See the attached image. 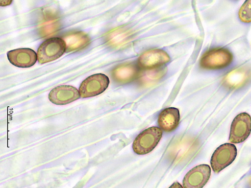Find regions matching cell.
I'll list each match as a JSON object with an SVG mask.
<instances>
[{"instance_id":"cell-1","label":"cell","mask_w":251,"mask_h":188,"mask_svg":"<svg viewBox=\"0 0 251 188\" xmlns=\"http://www.w3.org/2000/svg\"><path fill=\"white\" fill-rule=\"evenodd\" d=\"M67 50L65 41L59 37H53L45 41L37 50L39 64L43 65L55 60L64 54Z\"/></svg>"},{"instance_id":"cell-2","label":"cell","mask_w":251,"mask_h":188,"mask_svg":"<svg viewBox=\"0 0 251 188\" xmlns=\"http://www.w3.org/2000/svg\"><path fill=\"white\" fill-rule=\"evenodd\" d=\"M163 132L157 127H152L141 132L134 140L132 148L137 155H144L152 152L162 138Z\"/></svg>"},{"instance_id":"cell-3","label":"cell","mask_w":251,"mask_h":188,"mask_svg":"<svg viewBox=\"0 0 251 188\" xmlns=\"http://www.w3.org/2000/svg\"><path fill=\"white\" fill-rule=\"evenodd\" d=\"M232 53L224 48H215L209 50L202 56L201 67L206 70H221L231 64Z\"/></svg>"},{"instance_id":"cell-4","label":"cell","mask_w":251,"mask_h":188,"mask_svg":"<svg viewBox=\"0 0 251 188\" xmlns=\"http://www.w3.org/2000/svg\"><path fill=\"white\" fill-rule=\"evenodd\" d=\"M110 80L102 73L91 75L83 80L79 88L80 97L88 98L98 95L105 91L109 87Z\"/></svg>"},{"instance_id":"cell-5","label":"cell","mask_w":251,"mask_h":188,"mask_svg":"<svg viewBox=\"0 0 251 188\" xmlns=\"http://www.w3.org/2000/svg\"><path fill=\"white\" fill-rule=\"evenodd\" d=\"M237 155V149L234 144L226 143L220 145L211 158V164L214 172L219 173L226 168L234 161Z\"/></svg>"},{"instance_id":"cell-6","label":"cell","mask_w":251,"mask_h":188,"mask_svg":"<svg viewBox=\"0 0 251 188\" xmlns=\"http://www.w3.org/2000/svg\"><path fill=\"white\" fill-rule=\"evenodd\" d=\"M251 133V117L247 113H241L232 123L229 141L233 143H241L249 137Z\"/></svg>"},{"instance_id":"cell-7","label":"cell","mask_w":251,"mask_h":188,"mask_svg":"<svg viewBox=\"0 0 251 188\" xmlns=\"http://www.w3.org/2000/svg\"><path fill=\"white\" fill-rule=\"evenodd\" d=\"M211 175L210 165L206 164L197 165L184 177L183 188H202L210 179Z\"/></svg>"},{"instance_id":"cell-8","label":"cell","mask_w":251,"mask_h":188,"mask_svg":"<svg viewBox=\"0 0 251 188\" xmlns=\"http://www.w3.org/2000/svg\"><path fill=\"white\" fill-rule=\"evenodd\" d=\"M11 64L20 68H29L33 66L37 60V54L30 48H19L7 52Z\"/></svg>"},{"instance_id":"cell-9","label":"cell","mask_w":251,"mask_h":188,"mask_svg":"<svg viewBox=\"0 0 251 188\" xmlns=\"http://www.w3.org/2000/svg\"><path fill=\"white\" fill-rule=\"evenodd\" d=\"M171 58L166 52L161 49L146 51L138 59L140 67L144 69H153L167 64Z\"/></svg>"},{"instance_id":"cell-10","label":"cell","mask_w":251,"mask_h":188,"mask_svg":"<svg viewBox=\"0 0 251 188\" xmlns=\"http://www.w3.org/2000/svg\"><path fill=\"white\" fill-rule=\"evenodd\" d=\"M80 97L77 89L71 86H60L52 89L49 95L50 100L56 105H66Z\"/></svg>"},{"instance_id":"cell-11","label":"cell","mask_w":251,"mask_h":188,"mask_svg":"<svg viewBox=\"0 0 251 188\" xmlns=\"http://www.w3.org/2000/svg\"><path fill=\"white\" fill-rule=\"evenodd\" d=\"M180 113L178 109L169 108L162 111L158 118L159 128L163 132L170 133L175 131L178 127Z\"/></svg>"},{"instance_id":"cell-12","label":"cell","mask_w":251,"mask_h":188,"mask_svg":"<svg viewBox=\"0 0 251 188\" xmlns=\"http://www.w3.org/2000/svg\"><path fill=\"white\" fill-rule=\"evenodd\" d=\"M138 70L132 64H125L117 67L113 72V77L117 82L121 83H128L136 78Z\"/></svg>"},{"instance_id":"cell-13","label":"cell","mask_w":251,"mask_h":188,"mask_svg":"<svg viewBox=\"0 0 251 188\" xmlns=\"http://www.w3.org/2000/svg\"><path fill=\"white\" fill-rule=\"evenodd\" d=\"M67 52L83 48L88 45L90 40L88 36L82 32H75L65 36Z\"/></svg>"},{"instance_id":"cell-14","label":"cell","mask_w":251,"mask_h":188,"mask_svg":"<svg viewBox=\"0 0 251 188\" xmlns=\"http://www.w3.org/2000/svg\"><path fill=\"white\" fill-rule=\"evenodd\" d=\"M239 18L242 23H251V0H247L239 12Z\"/></svg>"},{"instance_id":"cell-15","label":"cell","mask_w":251,"mask_h":188,"mask_svg":"<svg viewBox=\"0 0 251 188\" xmlns=\"http://www.w3.org/2000/svg\"><path fill=\"white\" fill-rule=\"evenodd\" d=\"M163 71L155 70L150 71L147 74H145L143 79V81H151L154 80L159 78L163 75Z\"/></svg>"},{"instance_id":"cell-16","label":"cell","mask_w":251,"mask_h":188,"mask_svg":"<svg viewBox=\"0 0 251 188\" xmlns=\"http://www.w3.org/2000/svg\"><path fill=\"white\" fill-rule=\"evenodd\" d=\"M113 36H115V38H113L111 40L113 42L115 41V43H117L120 45V43H122L126 39H127L128 36L127 34L124 32L123 31H116V33H115V35ZM114 43V44H115Z\"/></svg>"},{"instance_id":"cell-17","label":"cell","mask_w":251,"mask_h":188,"mask_svg":"<svg viewBox=\"0 0 251 188\" xmlns=\"http://www.w3.org/2000/svg\"><path fill=\"white\" fill-rule=\"evenodd\" d=\"M169 188H183L182 185L176 182L174 183Z\"/></svg>"},{"instance_id":"cell-18","label":"cell","mask_w":251,"mask_h":188,"mask_svg":"<svg viewBox=\"0 0 251 188\" xmlns=\"http://www.w3.org/2000/svg\"><path fill=\"white\" fill-rule=\"evenodd\" d=\"M250 186L251 187V179H250Z\"/></svg>"}]
</instances>
